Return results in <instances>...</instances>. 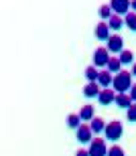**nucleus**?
<instances>
[{
  "mask_svg": "<svg viewBox=\"0 0 136 156\" xmlns=\"http://www.w3.org/2000/svg\"><path fill=\"white\" fill-rule=\"evenodd\" d=\"M132 73H128V71H120V73H116L114 75V83H112V89L116 93H128L132 89Z\"/></svg>",
  "mask_w": 136,
  "mask_h": 156,
  "instance_id": "f257e3e1",
  "label": "nucleus"
},
{
  "mask_svg": "<svg viewBox=\"0 0 136 156\" xmlns=\"http://www.w3.org/2000/svg\"><path fill=\"white\" fill-rule=\"evenodd\" d=\"M122 134H124V126H122V122L114 120L110 124H106V130H104V136H106L108 142H118L122 138Z\"/></svg>",
  "mask_w": 136,
  "mask_h": 156,
  "instance_id": "f03ea898",
  "label": "nucleus"
},
{
  "mask_svg": "<svg viewBox=\"0 0 136 156\" xmlns=\"http://www.w3.org/2000/svg\"><path fill=\"white\" fill-rule=\"evenodd\" d=\"M110 57H112V55L108 51V47H100V49L94 51V61H91V63H94V67H98V69H100V67H108Z\"/></svg>",
  "mask_w": 136,
  "mask_h": 156,
  "instance_id": "7ed1b4c3",
  "label": "nucleus"
},
{
  "mask_svg": "<svg viewBox=\"0 0 136 156\" xmlns=\"http://www.w3.org/2000/svg\"><path fill=\"white\" fill-rule=\"evenodd\" d=\"M75 138H77V142H81V144H89V142L94 140V130H91V126L83 122L81 126L75 130Z\"/></svg>",
  "mask_w": 136,
  "mask_h": 156,
  "instance_id": "20e7f679",
  "label": "nucleus"
},
{
  "mask_svg": "<svg viewBox=\"0 0 136 156\" xmlns=\"http://www.w3.org/2000/svg\"><path fill=\"white\" fill-rule=\"evenodd\" d=\"M89 156H108V146H106V140L102 138H94L89 142Z\"/></svg>",
  "mask_w": 136,
  "mask_h": 156,
  "instance_id": "39448f33",
  "label": "nucleus"
},
{
  "mask_svg": "<svg viewBox=\"0 0 136 156\" xmlns=\"http://www.w3.org/2000/svg\"><path fill=\"white\" fill-rule=\"evenodd\" d=\"M106 47H108V51H110V53H114V55H120V53L124 51V39H122L120 35H112L110 39H108Z\"/></svg>",
  "mask_w": 136,
  "mask_h": 156,
  "instance_id": "423d86ee",
  "label": "nucleus"
},
{
  "mask_svg": "<svg viewBox=\"0 0 136 156\" xmlns=\"http://www.w3.org/2000/svg\"><path fill=\"white\" fill-rule=\"evenodd\" d=\"M130 2L132 0H110V6H112V10H114V14H128L130 12Z\"/></svg>",
  "mask_w": 136,
  "mask_h": 156,
  "instance_id": "0eeeda50",
  "label": "nucleus"
},
{
  "mask_svg": "<svg viewBox=\"0 0 136 156\" xmlns=\"http://www.w3.org/2000/svg\"><path fill=\"white\" fill-rule=\"evenodd\" d=\"M98 101H100L102 105H110L116 101V91L114 89H110V87H106V89H102L100 95H98Z\"/></svg>",
  "mask_w": 136,
  "mask_h": 156,
  "instance_id": "6e6552de",
  "label": "nucleus"
},
{
  "mask_svg": "<svg viewBox=\"0 0 136 156\" xmlns=\"http://www.w3.org/2000/svg\"><path fill=\"white\" fill-rule=\"evenodd\" d=\"M110 27H108V23H100L98 27H95V30H94V35H95V39L98 41H106L108 43V39L112 37V33H110Z\"/></svg>",
  "mask_w": 136,
  "mask_h": 156,
  "instance_id": "1a4fd4ad",
  "label": "nucleus"
},
{
  "mask_svg": "<svg viewBox=\"0 0 136 156\" xmlns=\"http://www.w3.org/2000/svg\"><path fill=\"white\" fill-rule=\"evenodd\" d=\"M134 101H132L130 93H116V105H118L120 110H128Z\"/></svg>",
  "mask_w": 136,
  "mask_h": 156,
  "instance_id": "9d476101",
  "label": "nucleus"
},
{
  "mask_svg": "<svg viewBox=\"0 0 136 156\" xmlns=\"http://www.w3.org/2000/svg\"><path fill=\"white\" fill-rule=\"evenodd\" d=\"M100 83H98V81H94V83H88V85L83 87V95H85V98H98V95H100Z\"/></svg>",
  "mask_w": 136,
  "mask_h": 156,
  "instance_id": "9b49d317",
  "label": "nucleus"
},
{
  "mask_svg": "<svg viewBox=\"0 0 136 156\" xmlns=\"http://www.w3.org/2000/svg\"><path fill=\"white\" fill-rule=\"evenodd\" d=\"M98 83H100L104 89L106 87H110L114 83V73H110L108 69H104V71H100V77H98Z\"/></svg>",
  "mask_w": 136,
  "mask_h": 156,
  "instance_id": "f8f14e48",
  "label": "nucleus"
},
{
  "mask_svg": "<svg viewBox=\"0 0 136 156\" xmlns=\"http://www.w3.org/2000/svg\"><path fill=\"white\" fill-rule=\"evenodd\" d=\"M106 69L110 71V73H114V75L122 71V61H120V57H118V55L110 57V63H108V67H106Z\"/></svg>",
  "mask_w": 136,
  "mask_h": 156,
  "instance_id": "ddd939ff",
  "label": "nucleus"
},
{
  "mask_svg": "<svg viewBox=\"0 0 136 156\" xmlns=\"http://www.w3.org/2000/svg\"><path fill=\"white\" fill-rule=\"evenodd\" d=\"M79 118H81V122H91L95 118L94 105H83L81 110H79Z\"/></svg>",
  "mask_w": 136,
  "mask_h": 156,
  "instance_id": "4468645a",
  "label": "nucleus"
},
{
  "mask_svg": "<svg viewBox=\"0 0 136 156\" xmlns=\"http://www.w3.org/2000/svg\"><path fill=\"white\" fill-rule=\"evenodd\" d=\"M108 27L112 30H120L122 27H124V18L120 16V14H112V18L108 20Z\"/></svg>",
  "mask_w": 136,
  "mask_h": 156,
  "instance_id": "2eb2a0df",
  "label": "nucleus"
},
{
  "mask_svg": "<svg viewBox=\"0 0 136 156\" xmlns=\"http://www.w3.org/2000/svg\"><path fill=\"white\" fill-rule=\"evenodd\" d=\"M89 126H91V130H94V134H102L104 130H106V122L102 120V118H98V116H95L94 120L89 122Z\"/></svg>",
  "mask_w": 136,
  "mask_h": 156,
  "instance_id": "dca6fc26",
  "label": "nucleus"
},
{
  "mask_svg": "<svg viewBox=\"0 0 136 156\" xmlns=\"http://www.w3.org/2000/svg\"><path fill=\"white\" fill-rule=\"evenodd\" d=\"M124 24L132 30V33H136V12H134V10H130V12L124 16Z\"/></svg>",
  "mask_w": 136,
  "mask_h": 156,
  "instance_id": "f3484780",
  "label": "nucleus"
},
{
  "mask_svg": "<svg viewBox=\"0 0 136 156\" xmlns=\"http://www.w3.org/2000/svg\"><path fill=\"white\" fill-rule=\"evenodd\" d=\"M118 57H120V61H122V65H134V53L128 51V49H124Z\"/></svg>",
  "mask_w": 136,
  "mask_h": 156,
  "instance_id": "a211bd4d",
  "label": "nucleus"
},
{
  "mask_svg": "<svg viewBox=\"0 0 136 156\" xmlns=\"http://www.w3.org/2000/svg\"><path fill=\"white\" fill-rule=\"evenodd\" d=\"M98 77H100V71H98V67H88L85 69V79L89 81V83H94V81H98Z\"/></svg>",
  "mask_w": 136,
  "mask_h": 156,
  "instance_id": "6ab92c4d",
  "label": "nucleus"
},
{
  "mask_svg": "<svg viewBox=\"0 0 136 156\" xmlns=\"http://www.w3.org/2000/svg\"><path fill=\"white\" fill-rule=\"evenodd\" d=\"M98 14H100V18H104V20H110L112 14H114V10H112V6H110V4H104V6H100Z\"/></svg>",
  "mask_w": 136,
  "mask_h": 156,
  "instance_id": "aec40b11",
  "label": "nucleus"
},
{
  "mask_svg": "<svg viewBox=\"0 0 136 156\" xmlns=\"http://www.w3.org/2000/svg\"><path fill=\"white\" fill-rule=\"evenodd\" d=\"M67 126L73 128V130H77V128L81 126V118H79V114H71V116H67Z\"/></svg>",
  "mask_w": 136,
  "mask_h": 156,
  "instance_id": "412c9836",
  "label": "nucleus"
},
{
  "mask_svg": "<svg viewBox=\"0 0 136 156\" xmlns=\"http://www.w3.org/2000/svg\"><path fill=\"white\" fill-rule=\"evenodd\" d=\"M108 156H126V154H124V150H122L118 144H114L112 148H108Z\"/></svg>",
  "mask_w": 136,
  "mask_h": 156,
  "instance_id": "4be33fe9",
  "label": "nucleus"
},
{
  "mask_svg": "<svg viewBox=\"0 0 136 156\" xmlns=\"http://www.w3.org/2000/svg\"><path fill=\"white\" fill-rule=\"evenodd\" d=\"M126 118H128V122H132V124L136 122V104H132L130 108L126 110Z\"/></svg>",
  "mask_w": 136,
  "mask_h": 156,
  "instance_id": "5701e85b",
  "label": "nucleus"
},
{
  "mask_svg": "<svg viewBox=\"0 0 136 156\" xmlns=\"http://www.w3.org/2000/svg\"><path fill=\"white\" fill-rule=\"evenodd\" d=\"M128 93H130L132 101H134V104H136V83H134V85H132V89H130V91H128Z\"/></svg>",
  "mask_w": 136,
  "mask_h": 156,
  "instance_id": "b1692460",
  "label": "nucleus"
},
{
  "mask_svg": "<svg viewBox=\"0 0 136 156\" xmlns=\"http://www.w3.org/2000/svg\"><path fill=\"white\" fill-rule=\"evenodd\" d=\"M75 156H89V150H83V148H79V150L75 152Z\"/></svg>",
  "mask_w": 136,
  "mask_h": 156,
  "instance_id": "393cba45",
  "label": "nucleus"
},
{
  "mask_svg": "<svg viewBox=\"0 0 136 156\" xmlns=\"http://www.w3.org/2000/svg\"><path fill=\"white\" fill-rule=\"evenodd\" d=\"M132 77H134V79H136V63L132 65Z\"/></svg>",
  "mask_w": 136,
  "mask_h": 156,
  "instance_id": "a878e982",
  "label": "nucleus"
},
{
  "mask_svg": "<svg viewBox=\"0 0 136 156\" xmlns=\"http://www.w3.org/2000/svg\"><path fill=\"white\" fill-rule=\"evenodd\" d=\"M130 8H132V10L136 12V0H132V2H130Z\"/></svg>",
  "mask_w": 136,
  "mask_h": 156,
  "instance_id": "bb28decb",
  "label": "nucleus"
}]
</instances>
